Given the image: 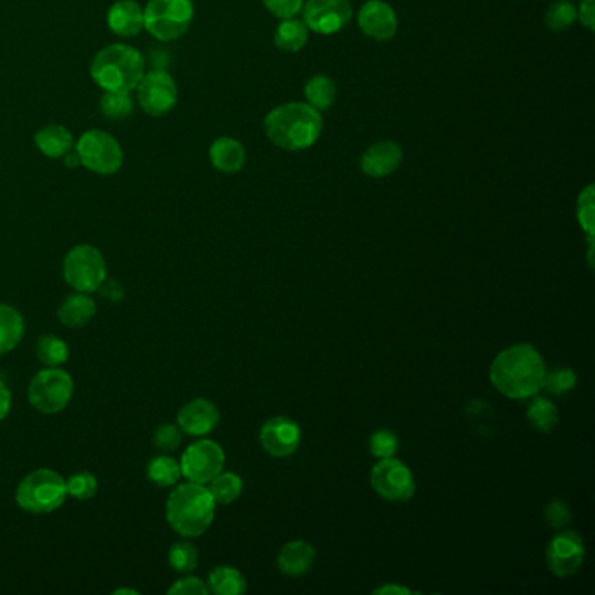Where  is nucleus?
<instances>
[{
  "instance_id": "nucleus-1",
  "label": "nucleus",
  "mask_w": 595,
  "mask_h": 595,
  "mask_svg": "<svg viewBox=\"0 0 595 595\" xmlns=\"http://www.w3.org/2000/svg\"><path fill=\"white\" fill-rule=\"evenodd\" d=\"M547 367L531 344H515L494 358L489 379L501 395L512 400H526L543 390Z\"/></svg>"
},
{
  "instance_id": "nucleus-2",
  "label": "nucleus",
  "mask_w": 595,
  "mask_h": 595,
  "mask_svg": "<svg viewBox=\"0 0 595 595\" xmlns=\"http://www.w3.org/2000/svg\"><path fill=\"white\" fill-rule=\"evenodd\" d=\"M266 133L276 147L285 151H304L318 142L323 119L309 103H285L266 117Z\"/></svg>"
},
{
  "instance_id": "nucleus-3",
  "label": "nucleus",
  "mask_w": 595,
  "mask_h": 595,
  "mask_svg": "<svg viewBox=\"0 0 595 595\" xmlns=\"http://www.w3.org/2000/svg\"><path fill=\"white\" fill-rule=\"evenodd\" d=\"M217 503L208 487L196 482L177 484L166 501V520L175 533L198 538L215 519Z\"/></svg>"
},
{
  "instance_id": "nucleus-4",
  "label": "nucleus",
  "mask_w": 595,
  "mask_h": 595,
  "mask_svg": "<svg viewBox=\"0 0 595 595\" xmlns=\"http://www.w3.org/2000/svg\"><path fill=\"white\" fill-rule=\"evenodd\" d=\"M91 79L103 91H135L145 74L142 53L130 44H110L96 53L91 67Z\"/></svg>"
},
{
  "instance_id": "nucleus-5",
  "label": "nucleus",
  "mask_w": 595,
  "mask_h": 595,
  "mask_svg": "<svg viewBox=\"0 0 595 595\" xmlns=\"http://www.w3.org/2000/svg\"><path fill=\"white\" fill-rule=\"evenodd\" d=\"M14 498L25 512L34 515L55 512L69 498L67 482L55 470L39 468L21 480Z\"/></svg>"
},
{
  "instance_id": "nucleus-6",
  "label": "nucleus",
  "mask_w": 595,
  "mask_h": 595,
  "mask_svg": "<svg viewBox=\"0 0 595 595\" xmlns=\"http://www.w3.org/2000/svg\"><path fill=\"white\" fill-rule=\"evenodd\" d=\"M192 18V0H149L144 7V30L156 41H177L187 34Z\"/></svg>"
},
{
  "instance_id": "nucleus-7",
  "label": "nucleus",
  "mask_w": 595,
  "mask_h": 595,
  "mask_svg": "<svg viewBox=\"0 0 595 595\" xmlns=\"http://www.w3.org/2000/svg\"><path fill=\"white\" fill-rule=\"evenodd\" d=\"M74 397V379L60 367H46L28 384V402L42 414H58Z\"/></svg>"
},
{
  "instance_id": "nucleus-8",
  "label": "nucleus",
  "mask_w": 595,
  "mask_h": 595,
  "mask_svg": "<svg viewBox=\"0 0 595 595\" xmlns=\"http://www.w3.org/2000/svg\"><path fill=\"white\" fill-rule=\"evenodd\" d=\"M77 156L81 166L96 175H114L123 168L124 152L114 135L107 131L89 130L77 140Z\"/></svg>"
},
{
  "instance_id": "nucleus-9",
  "label": "nucleus",
  "mask_w": 595,
  "mask_h": 595,
  "mask_svg": "<svg viewBox=\"0 0 595 595\" xmlns=\"http://www.w3.org/2000/svg\"><path fill=\"white\" fill-rule=\"evenodd\" d=\"M63 278L76 292L93 294L107 278L102 252L91 245H77L63 260Z\"/></svg>"
},
{
  "instance_id": "nucleus-10",
  "label": "nucleus",
  "mask_w": 595,
  "mask_h": 595,
  "mask_svg": "<svg viewBox=\"0 0 595 595\" xmlns=\"http://www.w3.org/2000/svg\"><path fill=\"white\" fill-rule=\"evenodd\" d=\"M178 463L184 479L206 486L224 470L226 452L217 442L203 438L189 445Z\"/></svg>"
},
{
  "instance_id": "nucleus-11",
  "label": "nucleus",
  "mask_w": 595,
  "mask_h": 595,
  "mask_svg": "<svg viewBox=\"0 0 595 595\" xmlns=\"http://www.w3.org/2000/svg\"><path fill=\"white\" fill-rule=\"evenodd\" d=\"M138 105L151 117H163L175 109L178 88L175 79L163 69L145 72L137 89Z\"/></svg>"
},
{
  "instance_id": "nucleus-12",
  "label": "nucleus",
  "mask_w": 595,
  "mask_h": 595,
  "mask_svg": "<svg viewBox=\"0 0 595 595\" xmlns=\"http://www.w3.org/2000/svg\"><path fill=\"white\" fill-rule=\"evenodd\" d=\"M370 484L383 500L393 503L409 501L416 493V482L411 470L395 458L377 461L370 472Z\"/></svg>"
},
{
  "instance_id": "nucleus-13",
  "label": "nucleus",
  "mask_w": 595,
  "mask_h": 595,
  "mask_svg": "<svg viewBox=\"0 0 595 595\" xmlns=\"http://www.w3.org/2000/svg\"><path fill=\"white\" fill-rule=\"evenodd\" d=\"M302 21L316 34L332 35L341 32L353 18L349 0H308L302 7Z\"/></svg>"
},
{
  "instance_id": "nucleus-14",
  "label": "nucleus",
  "mask_w": 595,
  "mask_h": 595,
  "mask_svg": "<svg viewBox=\"0 0 595 595\" xmlns=\"http://www.w3.org/2000/svg\"><path fill=\"white\" fill-rule=\"evenodd\" d=\"M585 561V543L580 534L575 531H562L555 534L552 541L548 543L547 564L548 569L555 576L575 575L578 569L582 568Z\"/></svg>"
},
{
  "instance_id": "nucleus-15",
  "label": "nucleus",
  "mask_w": 595,
  "mask_h": 595,
  "mask_svg": "<svg viewBox=\"0 0 595 595\" xmlns=\"http://www.w3.org/2000/svg\"><path fill=\"white\" fill-rule=\"evenodd\" d=\"M301 428L292 419L273 418L260 428V445L273 458H288L301 445Z\"/></svg>"
},
{
  "instance_id": "nucleus-16",
  "label": "nucleus",
  "mask_w": 595,
  "mask_h": 595,
  "mask_svg": "<svg viewBox=\"0 0 595 595\" xmlns=\"http://www.w3.org/2000/svg\"><path fill=\"white\" fill-rule=\"evenodd\" d=\"M219 423V407L206 398H194L177 414L178 428L191 437H205L212 433Z\"/></svg>"
},
{
  "instance_id": "nucleus-17",
  "label": "nucleus",
  "mask_w": 595,
  "mask_h": 595,
  "mask_svg": "<svg viewBox=\"0 0 595 595\" xmlns=\"http://www.w3.org/2000/svg\"><path fill=\"white\" fill-rule=\"evenodd\" d=\"M358 25L370 39L390 41L397 34V14L383 0H369L358 13Z\"/></svg>"
},
{
  "instance_id": "nucleus-18",
  "label": "nucleus",
  "mask_w": 595,
  "mask_h": 595,
  "mask_svg": "<svg viewBox=\"0 0 595 595\" xmlns=\"http://www.w3.org/2000/svg\"><path fill=\"white\" fill-rule=\"evenodd\" d=\"M404 159L402 147L395 142H377L363 152L362 166L363 173L372 178H383L391 175L397 170Z\"/></svg>"
},
{
  "instance_id": "nucleus-19",
  "label": "nucleus",
  "mask_w": 595,
  "mask_h": 595,
  "mask_svg": "<svg viewBox=\"0 0 595 595\" xmlns=\"http://www.w3.org/2000/svg\"><path fill=\"white\" fill-rule=\"evenodd\" d=\"M107 25L119 37H137L144 30V7L137 0H117L107 13Z\"/></svg>"
},
{
  "instance_id": "nucleus-20",
  "label": "nucleus",
  "mask_w": 595,
  "mask_h": 595,
  "mask_svg": "<svg viewBox=\"0 0 595 595\" xmlns=\"http://www.w3.org/2000/svg\"><path fill=\"white\" fill-rule=\"evenodd\" d=\"M35 147L42 156L49 159H60L67 156L76 147V138L72 131L63 124H46L35 133Z\"/></svg>"
},
{
  "instance_id": "nucleus-21",
  "label": "nucleus",
  "mask_w": 595,
  "mask_h": 595,
  "mask_svg": "<svg viewBox=\"0 0 595 595\" xmlns=\"http://www.w3.org/2000/svg\"><path fill=\"white\" fill-rule=\"evenodd\" d=\"M315 559L316 548L308 541H290L278 554V568L283 575L302 576L313 568Z\"/></svg>"
},
{
  "instance_id": "nucleus-22",
  "label": "nucleus",
  "mask_w": 595,
  "mask_h": 595,
  "mask_svg": "<svg viewBox=\"0 0 595 595\" xmlns=\"http://www.w3.org/2000/svg\"><path fill=\"white\" fill-rule=\"evenodd\" d=\"M210 161L222 173H238L247 161V151L236 138L220 137L210 147Z\"/></svg>"
},
{
  "instance_id": "nucleus-23",
  "label": "nucleus",
  "mask_w": 595,
  "mask_h": 595,
  "mask_svg": "<svg viewBox=\"0 0 595 595\" xmlns=\"http://www.w3.org/2000/svg\"><path fill=\"white\" fill-rule=\"evenodd\" d=\"M96 315V302L84 292L69 295L58 308V320L69 329L86 327Z\"/></svg>"
},
{
  "instance_id": "nucleus-24",
  "label": "nucleus",
  "mask_w": 595,
  "mask_h": 595,
  "mask_svg": "<svg viewBox=\"0 0 595 595\" xmlns=\"http://www.w3.org/2000/svg\"><path fill=\"white\" fill-rule=\"evenodd\" d=\"M25 336V320L18 309L0 304V356L11 353Z\"/></svg>"
},
{
  "instance_id": "nucleus-25",
  "label": "nucleus",
  "mask_w": 595,
  "mask_h": 595,
  "mask_svg": "<svg viewBox=\"0 0 595 595\" xmlns=\"http://www.w3.org/2000/svg\"><path fill=\"white\" fill-rule=\"evenodd\" d=\"M206 587L217 595H241L247 592V580L240 571L231 566H219L208 575Z\"/></svg>"
},
{
  "instance_id": "nucleus-26",
  "label": "nucleus",
  "mask_w": 595,
  "mask_h": 595,
  "mask_svg": "<svg viewBox=\"0 0 595 595\" xmlns=\"http://www.w3.org/2000/svg\"><path fill=\"white\" fill-rule=\"evenodd\" d=\"M309 28L306 27V23L302 20H295V18H288L283 20L276 35H274V42L281 51H287V53H297L301 51L306 42H308Z\"/></svg>"
},
{
  "instance_id": "nucleus-27",
  "label": "nucleus",
  "mask_w": 595,
  "mask_h": 595,
  "mask_svg": "<svg viewBox=\"0 0 595 595\" xmlns=\"http://www.w3.org/2000/svg\"><path fill=\"white\" fill-rule=\"evenodd\" d=\"M147 479L151 480L154 486L163 487V489L175 487L178 480L182 479L180 463L168 454L156 456L147 465Z\"/></svg>"
},
{
  "instance_id": "nucleus-28",
  "label": "nucleus",
  "mask_w": 595,
  "mask_h": 595,
  "mask_svg": "<svg viewBox=\"0 0 595 595\" xmlns=\"http://www.w3.org/2000/svg\"><path fill=\"white\" fill-rule=\"evenodd\" d=\"M69 346L58 336H42L35 344V356L46 367H62L69 360Z\"/></svg>"
},
{
  "instance_id": "nucleus-29",
  "label": "nucleus",
  "mask_w": 595,
  "mask_h": 595,
  "mask_svg": "<svg viewBox=\"0 0 595 595\" xmlns=\"http://www.w3.org/2000/svg\"><path fill=\"white\" fill-rule=\"evenodd\" d=\"M210 493L217 505H231L243 493V480L233 472H222L210 480Z\"/></svg>"
},
{
  "instance_id": "nucleus-30",
  "label": "nucleus",
  "mask_w": 595,
  "mask_h": 595,
  "mask_svg": "<svg viewBox=\"0 0 595 595\" xmlns=\"http://www.w3.org/2000/svg\"><path fill=\"white\" fill-rule=\"evenodd\" d=\"M304 95L313 109L327 110L332 103L336 102V84L327 76H315L309 79L304 88Z\"/></svg>"
},
{
  "instance_id": "nucleus-31",
  "label": "nucleus",
  "mask_w": 595,
  "mask_h": 595,
  "mask_svg": "<svg viewBox=\"0 0 595 595\" xmlns=\"http://www.w3.org/2000/svg\"><path fill=\"white\" fill-rule=\"evenodd\" d=\"M531 398H533V402L527 407V419L533 425L534 430L541 431V433L554 430L559 423L557 407L548 398L536 397V395Z\"/></svg>"
},
{
  "instance_id": "nucleus-32",
  "label": "nucleus",
  "mask_w": 595,
  "mask_h": 595,
  "mask_svg": "<svg viewBox=\"0 0 595 595\" xmlns=\"http://www.w3.org/2000/svg\"><path fill=\"white\" fill-rule=\"evenodd\" d=\"M103 116L109 119H124L133 112V98L130 91H105L100 100Z\"/></svg>"
},
{
  "instance_id": "nucleus-33",
  "label": "nucleus",
  "mask_w": 595,
  "mask_h": 595,
  "mask_svg": "<svg viewBox=\"0 0 595 595\" xmlns=\"http://www.w3.org/2000/svg\"><path fill=\"white\" fill-rule=\"evenodd\" d=\"M198 548L189 541H178L171 545L168 562L177 573H192L198 568Z\"/></svg>"
},
{
  "instance_id": "nucleus-34",
  "label": "nucleus",
  "mask_w": 595,
  "mask_h": 595,
  "mask_svg": "<svg viewBox=\"0 0 595 595\" xmlns=\"http://www.w3.org/2000/svg\"><path fill=\"white\" fill-rule=\"evenodd\" d=\"M576 20V7L569 0H557L548 7L547 25L552 32H566Z\"/></svg>"
},
{
  "instance_id": "nucleus-35",
  "label": "nucleus",
  "mask_w": 595,
  "mask_h": 595,
  "mask_svg": "<svg viewBox=\"0 0 595 595\" xmlns=\"http://www.w3.org/2000/svg\"><path fill=\"white\" fill-rule=\"evenodd\" d=\"M65 482H67V494L74 500H93L98 493V480L93 473L86 472V470L74 473Z\"/></svg>"
},
{
  "instance_id": "nucleus-36",
  "label": "nucleus",
  "mask_w": 595,
  "mask_h": 595,
  "mask_svg": "<svg viewBox=\"0 0 595 595\" xmlns=\"http://www.w3.org/2000/svg\"><path fill=\"white\" fill-rule=\"evenodd\" d=\"M576 374L573 369H555L545 374L543 388L552 393V395H564L569 391L575 390Z\"/></svg>"
},
{
  "instance_id": "nucleus-37",
  "label": "nucleus",
  "mask_w": 595,
  "mask_h": 595,
  "mask_svg": "<svg viewBox=\"0 0 595 595\" xmlns=\"http://www.w3.org/2000/svg\"><path fill=\"white\" fill-rule=\"evenodd\" d=\"M370 452L377 459L393 458L398 451V438L393 431L379 430L370 437Z\"/></svg>"
},
{
  "instance_id": "nucleus-38",
  "label": "nucleus",
  "mask_w": 595,
  "mask_h": 595,
  "mask_svg": "<svg viewBox=\"0 0 595 595\" xmlns=\"http://www.w3.org/2000/svg\"><path fill=\"white\" fill-rule=\"evenodd\" d=\"M180 444H182V430L178 425H161L152 437V445L165 454L177 451Z\"/></svg>"
},
{
  "instance_id": "nucleus-39",
  "label": "nucleus",
  "mask_w": 595,
  "mask_h": 595,
  "mask_svg": "<svg viewBox=\"0 0 595 595\" xmlns=\"http://www.w3.org/2000/svg\"><path fill=\"white\" fill-rule=\"evenodd\" d=\"M578 222L583 231L594 238V187L589 185L578 198Z\"/></svg>"
},
{
  "instance_id": "nucleus-40",
  "label": "nucleus",
  "mask_w": 595,
  "mask_h": 595,
  "mask_svg": "<svg viewBox=\"0 0 595 595\" xmlns=\"http://www.w3.org/2000/svg\"><path fill=\"white\" fill-rule=\"evenodd\" d=\"M545 520L550 527L562 529L571 522V510L568 505L561 500H554L545 507Z\"/></svg>"
},
{
  "instance_id": "nucleus-41",
  "label": "nucleus",
  "mask_w": 595,
  "mask_h": 595,
  "mask_svg": "<svg viewBox=\"0 0 595 595\" xmlns=\"http://www.w3.org/2000/svg\"><path fill=\"white\" fill-rule=\"evenodd\" d=\"M306 0H264V6L281 20L294 18L301 13Z\"/></svg>"
},
{
  "instance_id": "nucleus-42",
  "label": "nucleus",
  "mask_w": 595,
  "mask_h": 595,
  "mask_svg": "<svg viewBox=\"0 0 595 595\" xmlns=\"http://www.w3.org/2000/svg\"><path fill=\"white\" fill-rule=\"evenodd\" d=\"M168 594L171 595H208L210 590L206 587L205 582H201L199 578L189 576V578H182L175 582L173 587L168 589Z\"/></svg>"
},
{
  "instance_id": "nucleus-43",
  "label": "nucleus",
  "mask_w": 595,
  "mask_h": 595,
  "mask_svg": "<svg viewBox=\"0 0 595 595\" xmlns=\"http://www.w3.org/2000/svg\"><path fill=\"white\" fill-rule=\"evenodd\" d=\"M96 292H100L102 299L110 302V304H119L124 299V287L116 280H107L105 278Z\"/></svg>"
},
{
  "instance_id": "nucleus-44",
  "label": "nucleus",
  "mask_w": 595,
  "mask_h": 595,
  "mask_svg": "<svg viewBox=\"0 0 595 595\" xmlns=\"http://www.w3.org/2000/svg\"><path fill=\"white\" fill-rule=\"evenodd\" d=\"M576 18H580L583 27L589 28L592 32L595 28V0H583L580 11L576 13Z\"/></svg>"
},
{
  "instance_id": "nucleus-45",
  "label": "nucleus",
  "mask_w": 595,
  "mask_h": 595,
  "mask_svg": "<svg viewBox=\"0 0 595 595\" xmlns=\"http://www.w3.org/2000/svg\"><path fill=\"white\" fill-rule=\"evenodd\" d=\"M11 407H13V397H11V391H9V388H7L6 383H2V381H0V421H4V419L9 416Z\"/></svg>"
},
{
  "instance_id": "nucleus-46",
  "label": "nucleus",
  "mask_w": 595,
  "mask_h": 595,
  "mask_svg": "<svg viewBox=\"0 0 595 595\" xmlns=\"http://www.w3.org/2000/svg\"><path fill=\"white\" fill-rule=\"evenodd\" d=\"M374 594L377 595H411L412 590L405 589L402 585H397V583H388V585H383V587H379V589L374 590Z\"/></svg>"
},
{
  "instance_id": "nucleus-47",
  "label": "nucleus",
  "mask_w": 595,
  "mask_h": 595,
  "mask_svg": "<svg viewBox=\"0 0 595 595\" xmlns=\"http://www.w3.org/2000/svg\"><path fill=\"white\" fill-rule=\"evenodd\" d=\"M63 159H65V165L69 166V168H77V166H81V159L77 156L76 149L70 151L67 156H63Z\"/></svg>"
},
{
  "instance_id": "nucleus-48",
  "label": "nucleus",
  "mask_w": 595,
  "mask_h": 595,
  "mask_svg": "<svg viewBox=\"0 0 595 595\" xmlns=\"http://www.w3.org/2000/svg\"><path fill=\"white\" fill-rule=\"evenodd\" d=\"M114 594L119 595V594H133V595H138L137 590H131V589H117L114 590Z\"/></svg>"
}]
</instances>
